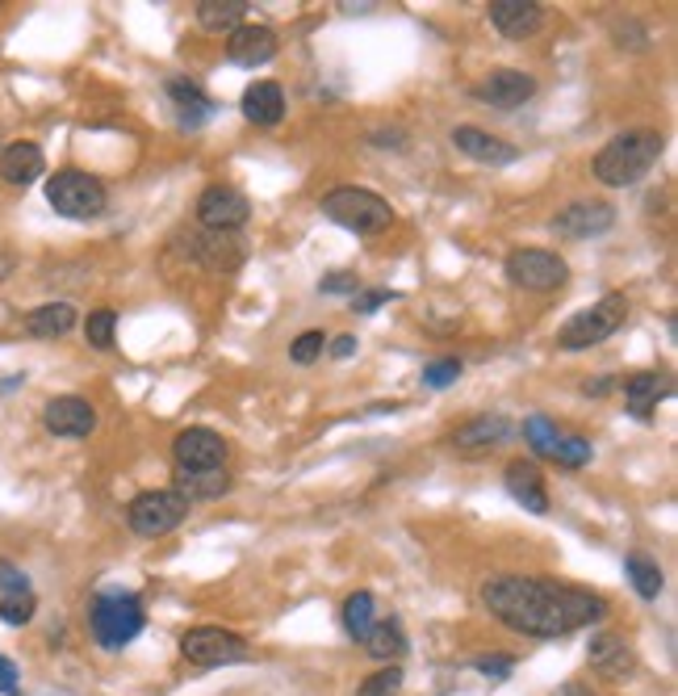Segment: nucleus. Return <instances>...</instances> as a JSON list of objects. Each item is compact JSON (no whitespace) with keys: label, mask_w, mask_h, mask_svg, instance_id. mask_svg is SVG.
Here are the masks:
<instances>
[{"label":"nucleus","mask_w":678,"mask_h":696,"mask_svg":"<svg viewBox=\"0 0 678 696\" xmlns=\"http://www.w3.org/2000/svg\"><path fill=\"white\" fill-rule=\"evenodd\" d=\"M0 696H22V688H18V668L0 654Z\"/></svg>","instance_id":"79ce46f5"},{"label":"nucleus","mask_w":678,"mask_h":696,"mask_svg":"<svg viewBox=\"0 0 678 696\" xmlns=\"http://www.w3.org/2000/svg\"><path fill=\"white\" fill-rule=\"evenodd\" d=\"M503 482H507L515 504H524L528 512H537V516L549 512V491H544V475H540L537 461H512Z\"/></svg>","instance_id":"6ab92c4d"},{"label":"nucleus","mask_w":678,"mask_h":696,"mask_svg":"<svg viewBox=\"0 0 678 696\" xmlns=\"http://www.w3.org/2000/svg\"><path fill=\"white\" fill-rule=\"evenodd\" d=\"M323 349H327V336H323V332H302V336L289 344V357L298 361V365H310V361L323 357Z\"/></svg>","instance_id":"e433bc0d"},{"label":"nucleus","mask_w":678,"mask_h":696,"mask_svg":"<svg viewBox=\"0 0 678 696\" xmlns=\"http://www.w3.org/2000/svg\"><path fill=\"white\" fill-rule=\"evenodd\" d=\"M323 215L331 223H340L344 231H356V236H377L390 227V202L374 190H360V185H340L323 197Z\"/></svg>","instance_id":"20e7f679"},{"label":"nucleus","mask_w":678,"mask_h":696,"mask_svg":"<svg viewBox=\"0 0 678 696\" xmlns=\"http://www.w3.org/2000/svg\"><path fill=\"white\" fill-rule=\"evenodd\" d=\"M515 429L507 415H478V420H469L452 433V445L457 449H491V445H503Z\"/></svg>","instance_id":"4be33fe9"},{"label":"nucleus","mask_w":678,"mask_h":696,"mask_svg":"<svg viewBox=\"0 0 678 696\" xmlns=\"http://www.w3.org/2000/svg\"><path fill=\"white\" fill-rule=\"evenodd\" d=\"M452 144H457V151H466L469 160L491 164V169H503V164H515V160H519V147H512L507 139L491 135V130H482V126H457V130H452Z\"/></svg>","instance_id":"f3484780"},{"label":"nucleus","mask_w":678,"mask_h":696,"mask_svg":"<svg viewBox=\"0 0 678 696\" xmlns=\"http://www.w3.org/2000/svg\"><path fill=\"white\" fill-rule=\"evenodd\" d=\"M553 696H599V693H590L586 684H578V680H574V684H562V688H558Z\"/></svg>","instance_id":"c03bdc74"},{"label":"nucleus","mask_w":678,"mask_h":696,"mask_svg":"<svg viewBox=\"0 0 678 696\" xmlns=\"http://www.w3.org/2000/svg\"><path fill=\"white\" fill-rule=\"evenodd\" d=\"M172 491H181L188 504H197V500H218V495L231 491V475H227L222 466H218V470H181Z\"/></svg>","instance_id":"a878e982"},{"label":"nucleus","mask_w":678,"mask_h":696,"mask_svg":"<svg viewBox=\"0 0 678 696\" xmlns=\"http://www.w3.org/2000/svg\"><path fill=\"white\" fill-rule=\"evenodd\" d=\"M457 378H461V361L457 357H440L423 369V386H432V390H445V386H452Z\"/></svg>","instance_id":"c9c22d12"},{"label":"nucleus","mask_w":678,"mask_h":696,"mask_svg":"<svg viewBox=\"0 0 678 696\" xmlns=\"http://www.w3.org/2000/svg\"><path fill=\"white\" fill-rule=\"evenodd\" d=\"M532 93H537V80L519 68H498L482 84H473V96L494 110H519L524 101H532Z\"/></svg>","instance_id":"4468645a"},{"label":"nucleus","mask_w":678,"mask_h":696,"mask_svg":"<svg viewBox=\"0 0 678 696\" xmlns=\"http://www.w3.org/2000/svg\"><path fill=\"white\" fill-rule=\"evenodd\" d=\"M553 236H562V240H599V236H608L611 227H616V210H611L608 202H570L562 215H553Z\"/></svg>","instance_id":"9b49d317"},{"label":"nucleus","mask_w":678,"mask_h":696,"mask_svg":"<svg viewBox=\"0 0 678 696\" xmlns=\"http://www.w3.org/2000/svg\"><path fill=\"white\" fill-rule=\"evenodd\" d=\"M227 59L239 68H264L277 59V34L268 25H234L227 34Z\"/></svg>","instance_id":"2eb2a0df"},{"label":"nucleus","mask_w":678,"mask_h":696,"mask_svg":"<svg viewBox=\"0 0 678 696\" xmlns=\"http://www.w3.org/2000/svg\"><path fill=\"white\" fill-rule=\"evenodd\" d=\"M319 289H323V294H352V298H356V294H360V277H356V273H331V277L319 282Z\"/></svg>","instance_id":"ea45409f"},{"label":"nucleus","mask_w":678,"mask_h":696,"mask_svg":"<svg viewBox=\"0 0 678 696\" xmlns=\"http://www.w3.org/2000/svg\"><path fill=\"white\" fill-rule=\"evenodd\" d=\"M181 654L197 668H227V663L248 659V642L222 625H197L181 638Z\"/></svg>","instance_id":"1a4fd4ad"},{"label":"nucleus","mask_w":678,"mask_h":696,"mask_svg":"<svg viewBox=\"0 0 678 696\" xmlns=\"http://www.w3.org/2000/svg\"><path fill=\"white\" fill-rule=\"evenodd\" d=\"M398 693H402V668H398V663H386L381 672H374L360 684L356 696H398Z\"/></svg>","instance_id":"72a5a7b5"},{"label":"nucleus","mask_w":678,"mask_h":696,"mask_svg":"<svg viewBox=\"0 0 678 696\" xmlns=\"http://www.w3.org/2000/svg\"><path fill=\"white\" fill-rule=\"evenodd\" d=\"M562 429L549 420V415H528L524 420V441L532 445V454H540V457H549L553 461V454H558V445H562Z\"/></svg>","instance_id":"7c9ffc66"},{"label":"nucleus","mask_w":678,"mask_h":696,"mask_svg":"<svg viewBox=\"0 0 678 696\" xmlns=\"http://www.w3.org/2000/svg\"><path fill=\"white\" fill-rule=\"evenodd\" d=\"M71 328H76V307H68V303H47V307H34L25 315V332L34 340L68 336Z\"/></svg>","instance_id":"393cba45"},{"label":"nucleus","mask_w":678,"mask_h":696,"mask_svg":"<svg viewBox=\"0 0 678 696\" xmlns=\"http://www.w3.org/2000/svg\"><path fill=\"white\" fill-rule=\"evenodd\" d=\"M43 424H47L50 436H64V441H80L96 429V411L89 399L80 395H59L50 399L47 411H43Z\"/></svg>","instance_id":"ddd939ff"},{"label":"nucleus","mask_w":678,"mask_h":696,"mask_svg":"<svg viewBox=\"0 0 678 696\" xmlns=\"http://www.w3.org/2000/svg\"><path fill=\"white\" fill-rule=\"evenodd\" d=\"M114 332H117V315L110 307H101L84 319V340L93 344V349H110L114 344Z\"/></svg>","instance_id":"473e14b6"},{"label":"nucleus","mask_w":678,"mask_h":696,"mask_svg":"<svg viewBox=\"0 0 678 696\" xmlns=\"http://www.w3.org/2000/svg\"><path fill=\"white\" fill-rule=\"evenodd\" d=\"M507 277H512L519 289H532V294H553V289L565 286L570 277V264L549 252V248H515L507 256Z\"/></svg>","instance_id":"6e6552de"},{"label":"nucleus","mask_w":678,"mask_h":696,"mask_svg":"<svg viewBox=\"0 0 678 696\" xmlns=\"http://www.w3.org/2000/svg\"><path fill=\"white\" fill-rule=\"evenodd\" d=\"M374 625H377V601H374V592H352L348 601H344V629H348L356 642H365Z\"/></svg>","instance_id":"c85d7f7f"},{"label":"nucleus","mask_w":678,"mask_h":696,"mask_svg":"<svg viewBox=\"0 0 678 696\" xmlns=\"http://www.w3.org/2000/svg\"><path fill=\"white\" fill-rule=\"evenodd\" d=\"M365 650L381 659V663H394L398 654L406 650V634H402V625L398 621H377L369 629V638H365Z\"/></svg>","instance_id":"c756f323"},{"label":"nucleus","mask_w":678,"mask_h":696,"mask_svg":"<svg viewBox=\"0 0 678 696\" xmlns=\"http://www.w3.org/2000/svg\"><path fill=\"white\" fill-rule=\"evenodd\" d=\"M34 608H38V601H34L30 587H25V592H4V596H0V621L4 625L34 621Z\"/></svg>","instance_id":"2f4dec72"},{"label":"nucleus","mask_w":678,"mask_h":696,"mask_svg":"<svg viewBox=\"0 0 678 696\" xmlns=\"http://www.w3.org/2000/svg\"><path fill=\"white\" fill-rule=\"evenodd\" d=\"M473 668L482 675H491V680H507V675L515 672V659L512 654H486V659H478Z\"/></svg>","instance_id":"58836bf2"},{"label":"nucleus","mask_w":678,"mask_h":696,"mask_svg":"<svg viewBox=\"0 0 678 696\" xmlns=\"http://www.w3.org/2000/svg\"><path fill=\"white\" fill-rule=\"evenodd\" d=\"M624 319H629V298H624V294H608V298H599L590 311H578L565 323L562 332H558V349H565V353L595 349V344L616 336V332L624 328Z\"/></svg>","instance_id":"39448f33"},{"label":"nucleus","mask_w":678,"mask_h":696,"mask_svg":"<svg viewBox=\"0 0 678 696\" xmlns=\"http://www.w3.org/2000/svg\"><path fill=\"white\" fill-rule=\"evenodd\" d=\"M43 172H47V160L38 144H9L0 151V181L9 185H34Z\"/></svg>","instance_id":"aec40b11"},{"label":"nucleus","mask_w":678,"mask_h":696,"mask_svg":"<svg viewBox=\"0 0 678 696\" xmlns=\"http://www.w3.org/2000/svg\"><path fill=\"white\" fill-rule=\"evenodd\" d=\"M243 18H248V0H202L197 4V22L214 34H222V30L231 34L234 25H243Z\"/></svg>","instance_id":"cd10ccee"},{"label":"nucleus","mask_w":678,"mask_h":696,"mask_svg":"<svg viewBox=\"0 0 678 696\" xmlns=\"http://www.w3.org/2000/svg\"><path fill=\"white\" fill-rule=\"evenodd\" d=\"M47 202L55 206V215H64V218H96V215H105L110 193H105V185L96 181L93 172L59 169L47 181Z\"/></svg>","instance_id":"423d86ee"},{"label":"nucleus","mask_w":678,"mask_h":696,"mask_svg":"<svg viewBox=\"0 0 678 696\" xmlns=\"http://www.w3.org/2000/svg\"><path fill=\"white\" fill-rule=\"evenodd\" d=\"M248 215H252V206H248V197L234 190V185H206L202 197H197V223L218 231V236L243 227Z\"/></svg>","instance_id":"9d476101"},{"label":"nucleus","mask_w":678,"mask_h":696,"mask_svg":"<svg viewBox=\"0 0 678 696\" xmlns=\"http://www.w3.org/2000/svg\"><path fill=\"white\" fill-rule=\"evenodd\" d=\"M390 298H398L394 289H360V294L352 298V311H356V315H374L377 307H386Z\"/></svg>","instance_id":"4c0bfd02"},{"label":"nucleus","mask_w":678,"mask_h":696,"mask_svg":"<svg viewBox=\"0 0 678 696\" xmlns=\"http://www.w3.org/2000/svg\"><path fill=\"white\" fill-rule=\"evenodd\" d=\"M243 118L256 126H277L285 118V93L277 80H256L243 93Z\"/></svg>","instance_id":"412c9836"},{"label":"nucleus","mask_w":678,"mask_h":696,"mask_svg":"<svg viewBox=\"0 0 678 696\" xmlns=\"http://www.w3.org/2000/svg\"><path fill=\"white\" fill-rule=\"evenodd\" d=\"M9 269H13V256H0V277H9Z\"/></svg>","instance_id":"49530a36"},{"label":"nucleus","mask_w":678,"mask_h":696,"mask_svg":"<svg viewBox=\"0 0 678 696\" xmlns=\"http://www.w3.org/2000/svg\"><path fill=\"white\" fill-rule=\"evenodd\" d=\"M172 457L181 470H218L227 461V441L214 429H181L172 441Z\"/></svg>","instance_id":"f8f14e48"},{"label":"nucleus","mask_w":678,"mask_h":696,"mask_svg":"<svg viewBox=\"0 0 678 696\" xmlns=\"http://www.w3.org/2000/svg\"><path fill=\"white\" fill-rule=\"evenodd\" d=\"M188 507L193 504H188L181 491L160 487V491H142V495H135L130 507H126V521H130V528H135L139 537H164V533H172V528L185 521Z\"/></svg>","instance_id":"0eeeda50"},{"label":"nucleus","mask_w":678,"mask_h":696,"mask_svg":"<svg viewBox=\"0 0 678 696\" xmlns=\"http://www.w3.org/2000/svg\"><path fill=\"white\" fill-rule=\"evenodd\" d=\"M666 151V139L657 130H624L616 135L599 156H595V181H604L611 190H624V185H636L645 172L654 169Z\"/></svg>","instance_id":"f03ea898"},{"label":"nucleus","mask_w":678,"mask_h":696,"mask_svg":"<svg viewBox=\"0 0 678 696\" xmlns=\"http://www.w3.org/2000/svg\"><path fill=\"white\" fill-rule=\"evenodd\" d=\"M478 601L494 621H503L524 638H565L608 613V601L599 592L537 575H491Z\"/></svg>","instance_id":"f257e3e1"},{"label":"nucleus","mask_w":678,"mask_h":696,"mask_svg":"<svg viewBox=\"0 0 678 696\" xmlns=\"http://www.w3.org/2000/svg\"><path fill=\"white\" fill-rule=\"evenodd\" d=\"M331 353H335L340 361L352 357V353H356V336H335V344H331Z\"/></svg>","instance_id":"37998d69"},{"label":"nucleus","mask_w":678,"mask_h":696,"mask_svg":"<svg viewBox=\"0 0 678 696\" xmlns=\"http://www.w3.org/2000/svg\"><path fill=\"white\" fill-rule=\"evenodd\" d=\"M595 457V449H590V441L586 436H562V445H558V454H553V461L558 466H570V470H578V466H586Z\"/></svg>","instance_id":"f704fd0d"},{"label":"nucleus","mask_w":678,"mask_h":696,"mask_svg":"<svg viewBox=\"0 0 678 696\" xmlns=\"http://www.w3.org/2000/svg\"><path fill=\"white\" fill-rule=\"evenodd\" d=\"M624 575L632 579V587H636V596H641V601H657V596H662V587H666L662 567H657L650 554H641V550L624 558Z\"/></svg>","instance_id":"bb28decb"},{"label":"nucleus","mask_w":678,"mask_h":696,"mask_svg":"<svg viewBox=\"0 0 678 696\" xmlns=\"http://www.w3.org/2000/svg\"><path fill=\"white\" fill-rule=\"evenodd\" d=\"M147 625L142 601L135 592H101L89 608V629H93L96 647L122 650L126 642H135Z\"/></svg>","instance_id":"7ed1b4c3"},{"label":"nucleus","mask_w":678,"mask_h":696,"mask_svg":"<svg viewBox=\"0 0 678 696\" xmlns=\"http://www.w3.org/2000/svg\"><path fill=\"white\" fill-rule=\"evenodd\" d=\"M611 378H599V383H586V395H608Z\"/></svg>","instance_id":"a18cd8bd"},{"label":"nucleus","mask_w":678,"mask_h":696,"mask_svg":"<svg viewBox=\"0 0 678 696\" xmlns=\"http://www.w3.org/2000/svg\"><path fill=\"white\" fill-rule=\"evenodd\" d=\"M168 101H172V110H176L181 126H202V122L214 114L210 96L202 93L193 80H168Z\"/></svg>","instance_id":"5701e85b"},{"label":"nucleus","mask_w":678,"mask_h":696,"mask_svg":"<svg viewBox=\"0 0 678 696\" xmlns=\"http://www.w3.org/2000/svg\"><path fill=\"white\" fill-rule=\"evenodd\" d=\"M30 583H25V575L13 567V562H0V592H25Z\"/></svg>","instance_id":"a19ab883"},{"label":"nucleus","mask_w":678,"mask_h":696,"mask_svg":"<svg viewBox=\"0 0 678 696\" xmlns=\"http://www.w3.org/2000/svg\"><path fill=\"white\" fill-rule=\"evenodd\" d=\"M544 22V13H540V4L532 0H494L491 4V25L503 34V38H512V43H524V38H532Z\"/></svg>","instance_id":"a211bd4d"},{"label":"nucleus","mask_w":678,"mask_h":696,"mask_svg":"<svg viewBox=\"0 0 678 696\" xmlns=\"http://www.w3.org/2000/svg\"><path fill=\"white\" fill-rule=\"evenodd\" d=\"M586 659H590V668L604 675V680H616V684L632 680V672H636V654H632V647L620 634H590Z\"/></svg>","instance_id":"dca6fc26"},{"label":"nucleus","mask_w":678,"mask_h":696,"mask_svg":"<svg viewBox=\"0 0 678 696\" xmlns=\"http://www.w3.org/2000/svg\"><path fill=\"white\" fill-rule=\"evenodd\" d=\"M670 395V383L662 378V374H632L629 383H624V403L636 420H650L657 408V399H666Z\"/></svg>","instance_id":"b1692460"}]
</instances>
